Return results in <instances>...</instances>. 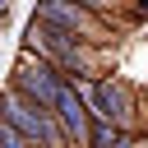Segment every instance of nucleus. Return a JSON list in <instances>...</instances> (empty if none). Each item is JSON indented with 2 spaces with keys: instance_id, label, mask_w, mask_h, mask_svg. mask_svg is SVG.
Instances as JSON below:
<instances>
[{
  "instance_id": "3",
  "label": "nucleus",
  "mask_w": 148,
  "mask_h": 148,
  "mask_svg": "<svg viewBox=\"0 0 148 148\" xmlns=\"http://www.w3.org/2000/svg\"><path fill=\"white\" fill-rule=\"evenodd\" d=\"M69 83H74L79 97L88 102V116L130 130V120H134V88H130L125 79H102V74H97V79H69Z\"/></svg>"
},
{
  "instance_id": "7",
  "label": "nucleus",
  "mask_w": 148,
  "mask_h": 148,
  "mask_svg": "<svg viewBox=\"0 0 148 148\" xmlns=\"http://www.w3.org/2000/svg\"><path fill=\"white\" fill-rule=\"evenodd\" d=\"M134 143V130H125V125H111V120H88V139H83V148H130Z\"/></svg>"
},
{
  "instance_id": "6",
  "label": "nucleus",
  "mask_w": 148,
  "mask_h": 148,
  "mask_svg": "<svg viewBox=\"0 0 148 148\" xmlns=\"http://www.w3.org/2000/svg\"><path fill=\"white\" fill-rule=\"evenodd\" d=\"M51 116L60 120V130H65V139H69V148H83V139H88V102L79 97V88L65 79V88H60V97H56V106H51Z\"/></svg>"
},
{
  "instance_id": "4",
  "label": "nucleus",
  "mask_w": 148,
  "mask_h": 148,
  "mask_svg": "<svg viewBox=\"0 0 148 148\" xmlns=\"http://www.w3.org/2000/svg\"><path fill=\"white\" fill-rule=\"evenodd\" d=\"M9 88H18L23 97H32L37 106H56V97H60V88H65V74L51 65V60H42V56H32V51H23L18 56V65H14V74H9Z\"/></svg>"
},
{
  "instance_id": "5",
  "label": "nucleus",
  "mask_w": 148,
  "mask_h": 148,
  "mask_svg": "<svg viewBox=\"0 0 148 148\" xmlns=\"http://www.w3.org/2000/svg\"><path fill=\"white\" fill-rule=\"evenodd\" d=\"M37 23H51V28H60V32H74L79 42H102V18L92 14V9H83V5H74V0H37V14H32Z\"/></svg>"
},
{
  "instance_id": "9",
  "label": "nucleus",
  "mask_w": 148,
  "mask_h": 148,
  "mask_svg": "<svg viewBox=\"0 0 148 148\" xmlns=\"http://www.w3.org/2000/svg\"><path fill=\"white\" fill-rule=\"evenodd\" d=\"M74 5H83V9H92L97 18H111V9H116V0H74Z\"/></svg>"
},
{
  "instance_id": "10",
  "label": "nucleus",
  "mask_w": 148,
  "mask_h": 148,
  "mask_svg": "<svg viewBox=\"0 0 148 148\" xmlns=\"http://www.w3.org/2000/svg\"><path fill=\"white\" fill-rule=\"evenodd\" d=\"M5 23H9V9H5V5H0V28H5Z\"/></svg>"
},
{
  "instance_id": "11",
  "label": "nucleus",
  "mask_w": 148,
  "mask_h": 148,
  "mask_svg": "<svg viewBox=\"0 0 148 148\" xmlns=\"http://www.w3.org/2000/svg\"><path fill=\"white\" fill-rule=\"evenodd\" d=\"M0 5H5V9H9V5H14V0H0Z\"/></svg>"
},
{
  "instance_id": "1",
  "label": "nucleus",
  "mask_w": 148,
  "mask_h": 148,
  "mask_svg": "<svg viewBox=\"0 0 148 148\" xmlns=\"http://www.w3.org/2000/svg\"><path fill=\"white\" fill-rule=\"evenodd\" d=\"M23 51L51 60L65 79H97V60H92L88 42H79L74 32H60V28H51V23H37V18H32V23H28V37H23Z\"/></svg>"
},
{
  "instance_id": "2",
  "label": "nucleus",
  "mask_w": 148,
  "mask_h": 148,
  "mask_svg": "<svg viewBox=\"0 0 148 148\" xmlns=\"http://www.w3.org/2000/svg\"><path fill=\"white\" fill-rule=\"evenodd\" d=\"M0 120H9L23 139H32V143H42V148H69L60 120H56L46 106H37L32 97H23L18 88H5V92H0Z\"/></svg>"
},
{
  "instance_id": "8",
  "label": "nucleus",
  "mask_w": 148,
  "mask_h": 148,
  "mask_svg": "<svg viewBox=\"0 0 148 148\" xmlns=\"http://www.w3.org/2000/svg\"><path fill=\"white\" fill-rule=\"evenodd\" d=\"M0 148H42V143H32V139H23L9 120H0Z\"/></svg>"
}]
</instances>
